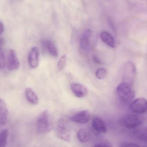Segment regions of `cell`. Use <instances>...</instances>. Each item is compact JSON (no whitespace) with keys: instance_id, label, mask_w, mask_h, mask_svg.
<instances>
[{"instance_id":"6da1fadb","label":"cell","mask_w":147,"mask_h":147,"mask_svg":"<svg viewBox=\"0 0 147 147\" xmlns=\"http://www.w3.org/2000/svg\"><path fill=\"white\" fill-rule=\"evenodd\" d=\"M116 93L120 100L126 104L132 102L136 95L133 85L125 82L121 83L117 86Z\"/></svg>"},{"instance_id":"7a4b0ae2","label":"cell","mask_w":147,"mask_h":147,"mask_svg":"<svg viewBox=\"0 0 147 147\" xmlns=\"http://www.w3.org/2000/svg\"><path fill=\"white\" fill-rule=\"evenodd\" d=\"M53 123L49 111H43L38 117L37 127L38 132L41 134L49 133L53 129Z\"/></svg>"},{"instance_id":"3957f363","label":"cell","mask_w":147,"mask_h":147,"mask_svg":"<svg viewBox=\"0 0 147 147\" xmlns=\"http://www.w3.org/2000/svg\"><path fill=\"white\" fill-rule=\"evenodd\" d=\"M144 119L139 115H128L119 119L118 123L127 129L136 128L143 123Z\"/></svg>"},{"instance_id":"277c9868","label":"cell","mask_w":147,"mask_h":147,"mask_svg":"<svg viewBox=\"0 0 147 147\" xmlns=\"http://www.w3.org/2000/svg\"><path fill=\"white\" fill-rule=\"evenodd\" d=\"M137 75L136 66L131 61L125 64L123 70V82L134 85Z\"/></svg>"},{"instance_id":"5b68a950","label":"cell","mask_w":147,"mask_h":147,"mask_svg":"<svg viewBox=\"0 0 147 147\" xmlns=\"http://www.w3.org/2000/svg\"><path fill=\"white\" fill-rule=\"evenodd\" d=\"M129 110L137 114L146 113L147 111V100L143 98L135 99L129 105Z\"/></svg>"},{"instance_id":"8992f818","label":"cell","mask_w":147,"mask_h":147,"mask_svg":"<svg viewBox=\"0 0 147 147\" xmlns=\"http://www.w3.org/2000/svg\"><path fill=\"white\" fill-rule=\"evenodd\" d=\"M57 133L58 137L61 140L67 142H69L71 140L70 132L66 127L65 122L63 120L59 121Z\"/></svg>"},{"instance_id":"52a82bcc","label":"cell","mask_w":147,"mask_h":147,"mask_svg":"<svg viewBox=\"0 0 147 147\" xmlns=\"http://www.w3.org/2000/svg\"><path fill=\"white\" fill-rule=\"evenodd\" d=\"M40 52L38 48L36 47L31 48L28 54V63L32 68H36L39 64Z\"/></svg>"},{"instance_id":"ba28073f","label":"cell","mask_w":147,"mask_h":147,"mask_svg":"<svg viewBox=\"0 0 147 147\" xmlns=\"http://www.w3.org/2000/svg\"><path fill=\"white\" fill-rule=\"evenodd\" d=\"M90 119V115L87 110H82L73 115L70 118L72 121L80 124H84L88 122Z\"/></svg>"},{"instance_id":"9c48e42d","label":"cell","mask_w":147,"mask_h":147,"mask_svg":"<svg viewBox=\"0 0 147 147\" xmlns=\"http://www.w3.org/2000/svg\"><path fill=\"white\" fill-rule=\"evenodd\" d=\"M7 66L9 70H15L20 68V62L16 52L11 49L9 51L8 58Z\"/></svg>"},{"instance_id":"30bf717a","label":"cell","mask_w":147,"mask_h":147,"mask_svg":"<svg viewBox=\"0 0 147 147\" xmlns=\"http://www.w3.org/2000/svg\"><path fill=\"white\" fill-rule=\"evenodd\" d=\"M92 31L87 29L84 31L80 40V47L81 50L87 51L89 49L90 45V38L91 36Z\"/></svg>"},{"instance_id":"8fae6325","label":"cell","mask_w":147,"mask_h":147,"mask_svg":"<svg viewBox=\"0 0 147 147\" xmlns=\"http://www.w3.org/2000/svg\"><path fill=\"white\" fill-rule=\"evenodd\" d=\"M71 88L75 96L78 98H83L88 94V91L86 87L80 84L72 83Z\"/></svg>"},{"instance_id":"7c38bea8","label":"cell","mask_w":147,"mask_h":147,"mask_svg":"<svg viewBox=\"0 0 147 147\" xmlns=\"http://www.w3.org/2000/svg\"><path fill=\"white\" fill-rule=\"evenodd\" d=\"M92 129L98 133H107V129L105 122L99 117H96L92 121Z\"/></svg>"},{"instance_id":"4fadbf2b","label":"cell","mask_w":147,"mask_h":147,"mask_svg":"<svg viewBox=\"0 0 147 147\" xmlns=\"http://www.w3.org/2000/svg\"><path fill=\"white\" fill-rule=\"evenodd\" d=\"M9 112L4 101L0 98V124L4 125L8 120Z\"/></svg>"},{"instance_id":"5bb4252c","label":"cell","mask_w":147,"mask_h":147,"mask_svg":"<svg viewBox=\"0 0 147 147\" xmlns=\"http://www.w3.org/2000/svg\"><path fill=\"white\" fill-rule=\"evenodd\" d=\"M100 38L102 40L111 48L115 47V41L113 36L108 32H102L100 34Z\"/></svg>"},{"instance_id":"9a60e30c","label":"cell","mask_w":147,"mask_h":147,"mask_svg":"<svg viewBox=\"0 0 147 147\" xmlns=\"http://www.w3.org/2000/svg\"><path fill=\"white\" fill-rule=\"evenodd\" d=\"M26 96L28 101L32 104L36 105L38 103V98L31 88L26 89Z\"/></svg>"},{"instance_id":"2e32d148","label":"cell","mask_w":147,"mask_h":147,"mask_svg":"<svg viewBox=\"0 0 147 147\" xmlns=\"http://www.w3.org/2000/svg\"><path fill=\"white\" fill-rule=\"evenodd\" d=\"M77 137L79 141L82 143L89 141L91 139L90 133L85 129H80L77 133Z\"/></svg>"},{"instance_id":"e0dca14e","label":"cell","mask_w":147,"mask_h":147,"mask_svg":"<svg viewBox=\"0 0 147 147\" xmlns=\"http://www.w3.org/2000/svg\"><path fill=\"white\" fill-rule=\"evenodd\" d=\"M45 45L48 52L53 57L58 56V51L56 47L51 41L47 40L45 42Z\"/></svg>"},{"instance_id":"ac0fdd59","label":"cell","mask_w":147,"mask_h":147,"mask_svg":"<svg viewBox=\"0 0 147 147\" xmlns=\"http://www.w3.org/2000/svg\"><path fill=\"white\" fill-rule=\"evenodd\" d=\"M7 129H4L0 133V147H5L7 146L8 136Z\"/></svg>"},{"instance_id":"d6986e66","label":"cell","mask_w":147,"mask_h":147,"mask_svg":"<svg viewBox=\"0 0 147 147\" xmlns=\"http://www.w3.org/2000/svg\"><path fill=\"white\" fill-rule=\"evenodd\" d=\"M97 78L100 80L104 79L107 75V71L106 69L103 68H99L97 70L95 73Z\"/></svg>"},{"instance_id":"ffe728a7","label":"cell","mask_w":147,"mask_h":147,"mask_svg":"<svg viewBox=\"0 0 147 147\" xmlns=\"http://www.w3.org/2000/svg\"><path fill=\"white\" fill-rule=\"evenodd\" d=\"M67 58L65 55H63L61 57L58 64V68L59 71H62L66 66Z\"/></svg>"},{"instance_id":"44dd1931","label":"cell","mask_w":147,"mask_h":147,"mask_svg":"<svg viewBox=\"0 0 147 147\" xmlns=\"http://www.w3.org/2000/svg\"><path fill=\"white\" fill-rule=\"evenodd\" d=\"M6 60L4 52L0 46V69H3L5 66Z\"/></svg>"},{"instance_id":"7402d4cb","label":"cell","mask_w":147,"mask_h":147,"mask_svg":"<svg viewBox=\"0 0 147 147\" xmlns=\"http://www.w3.org/2000/svg\"><path fill=\"white\" fill-rule=\"evenodd\" d=\"M95 147H112L111 143L109 142L105 141L97 143L94 146Z\"/></svg>"},{"instance_id":"603a6c76","label":"cell","mask_w":147,"mask_h":147,"mask_svg":"<svg viewBox=\"0 0 147 147\" xmlns=\"http://www.w3.org/2000/svg\"><path fill=\"white\" fill-rule=\"evenodd\" d=\"M142 139L147 142V127L144 129L141 135Z\"/></svg>"},{"instance_id":"cb8c5ba5","label":"cell","mask_w":147,"mask_h":147,"mask_svg":"<svg viewBox=\"0 0 147 147\" xmlns=\"http://www.w3.org/2000/svg\"><path fill=\"white\" fill-rule=\"evenodd\" d=\"M122 147H139V145L134 143H123L121 145Z\"/></svg>"},{"instance_id":"d4e9b609","label":"cell","mask_w":147,"mask_h":147,"mask_svg":"<svg viewBox=\"0 0 147 147\" xmlns=\"http://www.w3.org/2000/svg\"><path fill=\"white\" fill-rule=\"evenodd\" d=\"M4 31V26L3 23L0 22V35L3 33Z\"/></svg>"},{"instance_id":"484cf974","label":"cell","mask_w":147,"mask_h":147,"mask_svg":"<svg viewBox=\"0 0 147 147\" xmlns=\"http://www.w3.org/2000/svg\"><path fill=\"white\" fill-rule=\"evenodd\" d=\"M93 59V61H94L95 63H96V64H100V63H101V61L99 60V59H98L97 57H96V56H94Z\"/></svg>"},{"instance_id":"4316f807","label":"cell","mask_w":147,"mask_h":147,"mask_svg":"<svg viewBox=\"0 0 147 147\" xmlns=\"http://www.w3.org/2000/svg\"><path fill=\"white\" fill-rule=\"evenodd\" d=\"M3 40L2 38H0V46L3 45Z\"/></svg>"}]
</instances>
